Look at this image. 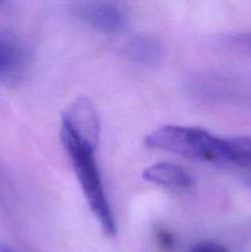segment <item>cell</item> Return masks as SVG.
I'll return each instance as SVG.
<instances>
[{
  "label": "cell",
  "mask_w": 251,
  "mask_h": 252,
  "mask_svg": "<svg viewBox=\"0 0 251 252\" xmlns=\"http://www.w3.org/2000/svg\"><path fill=\"white\" fill-rule=\"evenodd\" d=\"M61 139L91 212L103 233L113 236L117 226L96 158L97 143L79 137L64 127L61 128Z\"/></svg>",
  "instance_id": "obj_1"
},
{
  "label": "cell",
  "mask_w": 251,
  "mask_h": 252,
  "mask_svg": "<svg viewBox=\"0 0 251 252\" xmlns=\"http://www.w3.org/2000/svg\"><path fill=\"white\" fill-rule=\"evenodd\" d=\"M128 58L139 65H152L161 56V47L150 37H137L127 47Z\"/></svg>",
  "instance_id": "obj_6"
},
{
  "label": "cell",
  "mask_w": 251,
  "mask_h": 252,
  "mask_svg": "<svg viewBox=\"0 0 251 252\" xmlns=\"http://www.w3.org/2000/svg\"><path fill=\"white\" fill-rule=\"evenodd\" d=\"M234 161L251 162V135L226 138Z\"/></svg>",
  "instance_id": "obj_8"
},
{
  "label": "cell",
  "mask_w": 251,
  "mask_h": 252,
  "mask_svg": "<svg viewBox=\"0 0 251 252\" xmlns=\"http://www.w3.org/2000/svg\"><path fill=\"white\" fill-rule=\"evenodd\" d=\"M62 127L71 130L79 137L98 143L100 120L90 100L79 97L64 111L62 116Z\"/></svg>",
  "instance_id": "obj_4"
},
{
  "label": "cell",
  "mask_w": 251,
  "mask_h": 252,
  "mask_svg": "<svg viewBox=\"0 0 251 252\" xmlns=\"http://www.w3.org/2000/svg\"><path fill=\"white\" fill-rule=\"evenodd\" d=\"M240 41L251 47V37H244V38H240Z\"/></svg>",
  "instance_id": "obj_11"
},
{
  "label": "cell",
  "mask_w": 251,
  "mask_h": 252,
  "mask_svg": "<svg viewBox=\"0 0 251 252\" xmlns=\"http://www.w3.org/2000/svg\"><path fill=\"white\" fill-rule=\"evenodd\" d=\"M0 252H19V251L14 250V249H11L10 246L4 245V244H0Z\"/></svg>",
  "instance_id": "obj_10"
},
{
  "label": "cell",
  "mask_w": 251,
  "mask_h": 252,
  "mask_svg": "<svg viewBox=\"0 0 251 252\" xmlns=\"http://www.w3.org/2000/svg\"><path fill=\"white\" fill-rule=\"evenodd\" d=\"M22 62V52L19 44L10 37L0 34V79L14 73Z\"/></svg>",
  "instance_id": "obj_7"
},
{
  "label": "cell",
  "mask_w": 251,
  "mask_h": 252,
  "mask_svg": "<svg viewBox=\"0 0 251 252\" xmlns=\"http://www.w3.org/2000/svg\"><path fill=\"white\" fill-rule=\"evenodd\" d=\"M143 179L150 184L167 189H188L193 184L191 174L181 165L160 161L148 166L143 171Z\"/></svg>",
  "instance_id": "obj_5"
},
{
  "label": "cell",
  "mask_w": 251,
  "mask_h": 252,
  "mask_svg": "<svg viewBox=\"0 0 251 252\" xmlns=\"http://www.w3.org/2000/svg\"><path fill=\"white\" fill-rule=\"evenodd\" d=\"M73 11L81 21L105 33H120L128 25L127 15L118 5L107 1H81Z\"/></svg>",
  "instance_id": "obj_3"
},
{
  "label": "cell",
  "mask_w": 251,
  "mask_h": 252,
  "mask_svg": "<svg viewBox=\"0 0 251 252\" xmlns=\"http://www.w3.org/2000/svg\"><path fill=\"white\" fill-rule=\"evenodd\" d=\"M144 143L150 149L181 155L187 159L212 164L234 161L226 138L191 126L166 125L152 130Z\"/></svg>",
  "instance_id": "obj_2"
},
{
  "label": "cell",
  "mask_w": 251,
  "mask_h": 252,
  "mask_svg": "<svg viewBox=\"0 0 251 252\" xmlns=\"http://www.w3.org/2000/svg\"><path fill=\"white\" fill-rule=\"evenodd\" d=\"M188 252H229L224 246L219 245L217 243H211V241H206V243L197 244L196 246L191 249Z\"/></svg>",
  "instance_id": "obj_9"
}]
</instances>
